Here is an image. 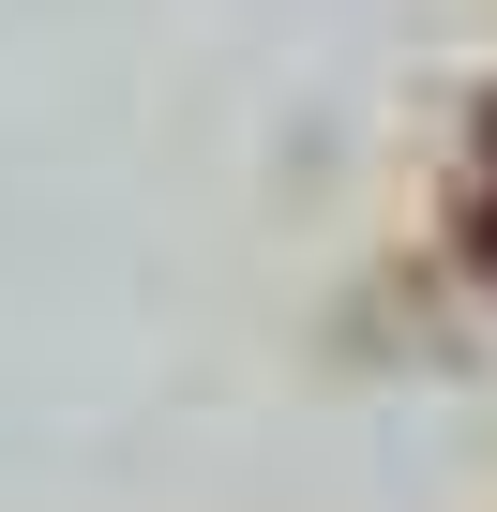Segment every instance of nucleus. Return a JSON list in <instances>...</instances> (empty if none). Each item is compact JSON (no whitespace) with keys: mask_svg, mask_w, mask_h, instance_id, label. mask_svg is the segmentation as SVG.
<instances>
[{"mask_svg":"<svg viewBox=\"0 0 497 512\" xmlns=\"http://www.w3.org/2000/svg\"><path fill=\"white\" fill-rule=\"evenodd\" d=\"M482 241H497V226H482Z\"/></svg>","mask_w":497,"mask_h":512,"instance_id":"f257e3e1","label":"nucleus"}]
</instances>
